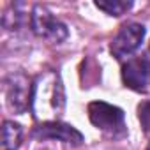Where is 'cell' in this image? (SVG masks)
<instances>
[{
    "label": "cell",
    "mask_w": 150,
    "mask_h": 150,
    "mask_svg": "<svg viewBox=\"0 0 150 150\" xmlns=\"http://www.w3.org/2000/svg\"><path fill=\"white\" fill-rule=\"evenodd\" d=\"M4 92H6V103L7 108L14 113H25L28 108H32L34 99V81L25 72H11L4 80Z\"/></svg>",
    "instance_id": "1"
},
{
    "label": "cell",
    "mask_w": 150,
    "mask_h": 150,
    "mask_svg": "<svg viewBox=\"0 0 150 150\" xmlns=\"http://www.w3.org/2000/svg\"><path fill=\"white\" fill-rule=\"evenodd\" d=\"M88 118L97 127L108 136L118 138L125 134V117L124 111L113 104L103 103V101H94L88 104Z\"/></svg>",
    "instance_id": "2"
},
{
    "label": "cell",
    "mask_w": 150,
    "mask_h": 150,
    "mask_svg": "<svg viewBox=\"0 0 150 150\" xmlns=\"http://www.w3.org/2000/svg\"><path fill=\"white\" fill-rule=\"evenodd\" d=\"M30 28L37 37H41L48 42H55V44L62 42L69 34L67 27L60 20H57L42 6H34L32 7V11H30Z\"/></svg>",
    "instance_id": "3"
},
{
    "label": "cell",
    "mask_w": 150,
    "mask_h": 150,
    "mask_svg": "<svg viewBox=\"0 0 150 150\" xmlns=\"http://www.w3.org/2000/svg\"><path fill=\"white\" fill-rule=\"evenodd\" d=\"M122 81L134 92L150 90V44L143 51V55L129 58L122 65Z\"/></svg>",
    "instance_id": "4"
},
{
    "label": "cell",
    "mask_w": 150,
    "mask_h": 150,
    "mask_svg": "<svg viewBox=\"0 0 150 150\" xmlns=\"http://www.w3.org/2000/svg\"><path fill=\"white\" fill-rule=\"evenodd\" d=\"M145 32H146L145 27L139 25V23H134V21L125 23L110 44L111 55L117 60H124V58L131 57L141 46V42L145 39Z\"/></svg>",
    "instance_id": "5"
},
{
    "label": "cell",
    "mask_w": 150,
    "mask_h": 150,
    "mask_svg": "<svg viewBox=\"0 0 150 150\" xmlns=\"http://www.w3.org/2000/svg\"><path fill=\"white\" fill-rule=\"evenodd\" d=\"M32 136L35 139H58L74 146L83 143V134L78 129L62 122H42L32 131Z\"/></svg>",
    "instance_id": "6"
},
{
    "label": "cell",
    "mask_w": 150,
    "mask_h": 150,
    "mask_svg": "<svg viewBox=\"0 0 150 150\" xmlns=\"http://www.w3.org/2000/svg\"><path fill=\"white\" fill-rule=\"evenodd\" d=\"M23 129L20 124L6 120L2 125V150H18L21 145Z\"/></svg>",
    "instance_id": "7"
},
{
    "label": "cell",
    "mask_w": 150,
    "mask_h": 150,
    "mask_svg": "<svg viewBox=\"0 0 150 150\" xmlns=\"http://www.w3.org/2000/svg\"><path fill=\"white\" fill-rule=\"evenodd\" d=\"M96 7L104 11L110 16H122L125 14L131 7L132 2H124V0H108V2H96Z\"/></svg>",
    "instance_id": "8"
},
{
    "label": "cell",
    "mask_w": 150,
    "mask_h": 150,
    "mask_svg": "<svg viewBox=\"0 0 150 150\" xmlns=\"http://www.w3.org/2000/svg\"><path fill=\"white\" fill-rule=\"evenodd\" d=\"M138 118L145 132H150V101H143L138 106Z\"/></svg>",
    "instance_id": "9"
},
{
    "label": "cell",
    "mask_w": 150,
    "mask_h": 150,
    "mask_svg": "<svg viewBox=\"0 0 150 150\" xmlns=\"http://www.w3.org/2000/svg\"><path fill=\"white\" fill-rule=\"evenodd\" d=\"M146 150H150V143H148V146H146Z\"/></svg>",
    "instance_id": "10"
}]
</instances>
